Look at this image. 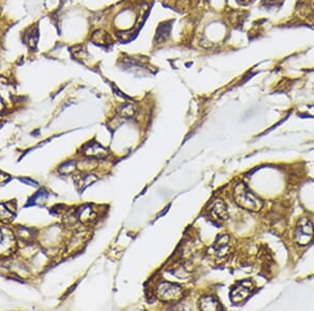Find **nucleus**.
<instances>
[{
    "label": "nucleus",
    "instance_id": "1",
    "mask_svg": "<svg viewBox=\"0 0 314 311\" xmlns=\"http://www.w3.org/2000/svg\"><path fill=\"white\" fill-rule=\"evenodd\" d=\"M233 199L239 207L253 212L260 211L263 207V201L242 182L238 184L233 189Z\"/></svg>",
    "mask_w": 314,
    "mask_h": 311
},
{
    "label": "nucleus",
    "instance_id": "2",
    "mask_svg": "<svg viewBox=\"0 0 314 311\" xmlns=\"http://www.w3.org/2000/svg\"><path fill=\"white\" fill-rule=\"evenodd\" d=\"M183 294L182 287L178 284L170 282H162L158 284L156 295L160 301L164 302H173L177 301Z\"/></svg>",
    "mask_w": 314,
    "mask_h": 311
},
{
    "label": "nucleus",
    "instance_id": "3",
    "mask_svg": "<svg viewBox=\"0 0 314 311\" xmlns=\"http://www.w3.org/2000/svg\"><path fill=\"white\" fill-rule=\"evenodd\" d=\"M313 237H314V226L312 225V222L307 218L300 220L298 222L295 233L296 241L299 245H307L308 243L311 242Z\"/></svg>",
    "mask_w": 314,
    "mask_h": 311
},
{
    "label": "nucleus",
    "instance_id": "4",
    "mask_svg": "<svg viewBox=\"0 0 314 311\" xmlns=\"http://www.w3.org/2000/svg\"><path fill=\"white\" fill-rule=\"evenodd\" d=\"M16 245L15 236L10 228L0 227V255H9Z\"/></svg>",
    "mask_w": 314,
    "mask_h": 311
},
{
    "label": "nucleus",
    "instance_id": "5",
    "mask_svg": "<svg viewBox=\"0 0 314 311\" xmlns=\"http://www.w3.org/2000/svg\"><path fill=\"white\" fill-rule=\"evenodd\" d=\"M253 289V284L251 281H243L232 288L231 293V300L235 303L244 301L250 294Z\"/></svg>",
    "mask_w": 314,
    "mask_h": 311
},
{
    "label": "nucleus",
    "instance_id": "6",
    "mask_svg": "<svg viewBox=\"0 0 314 311\" xmlns=\"http://www.w3.org/2000/svg\"><path fill=\"white\" fill-rule=\"evenodd\" d=\"M83 153L87 157L99 159V158L107 157V155L109 154V151L107 150L105 147H103L101 144L92 141V143L86 144L83 147Z\"/></svg>",
    "mask_w": 314,
    "mask_h": 311
},
{
    "label": "nucleus",
    "instance_id": "7",
    "mask_svg": "<svg viewBox=\"0 0 314 311\" xmlns=\"http://www.w3.org/2000/svg\"><path fill=\"white\" fill-rule=\"evenodd\" d=\"M210 214L216 220H225L229 217L226 205L222 200H216L213 202V205L210 207Z\"/></svg>",
    "mask_w": 314,
    "mask_h": 311
},
{
    "label": "nucleus",
    "instance_id": "8",
    "mask_svg": "<svg viewBox=\"0 0 314 311\" xmlns=\"http://www.w3.org/2000/svg\"><path fill=\"white\" fill-rule=\"evenodd\" d=\"M230 237L227 235L219 236L216 240L215 244L213 246V251L217 258H222L230 251V244H229Z\"/></svg>",
    "mask_w": 314,
    "mask_h": 311
},
{
    "label": "nucleus",
    "instance_id": "9",
    "mask_svg": "<svg viewBox=\"0 0 314 311\" xmlns=\"http://www.w3.org/2000/svg\"><path fill=\"white\" fill-rule=\"evenodd\" d=\"M199 307L201 310H221L222 306L217 301L216 297L212 295H204L199 301Z\"/></svg>",
    "mask_w": 314,
    "mask_h": 311
},
{
    "label": "nucleus",
    "instance_id": "10",
    "mask_svg": "<svg viewBox=\"0 0 314 311\" xmlns=\"http://www.w3.org/2000/svg\"><path fill=\"white\" fill-rule=\"evenodd\" d=\"M96 217L97 215L93 212V209L90 207V206H84L80 208V211L78 212V218L83 223L92 222L96 219Z\"/></svg>",
    "mask_w": 314,
    "mask_h": 311
},
{
    "label": "nucleus",
    "instance_id": "11",
    "mask_svg": "<svg viewBox=\"0 0 314 311\" xmlns=\"http://www.w3.org/2000/svg\"><path fill=\"white\" fill-rule=\"evenodd\" d=\"M98 178L96 177V175H92V174H83V175H78V177L76 178L77 181V185L82 187V190L85 188H87L88 186H90L93 182L97 181Z\"/></svg>",
    "mask_w": 314,
    "mask_h": 311
},
{
    "label": "nucleus",
    "instance_id": "12",
    "mask_svg": "<svg viewBox=\"0 0 314 311\" xmlns=\"http://www.w3.org/2000/svg\"><path fill=\"white\" fill-rule=\"evenodd\" d=\"M13 216H14V213L12 212V209H10L4 204H0V221H10L12 220Z\"/></svg>",
    "mask_w": 314,
    "mask_h": 311
},
{
    "label": "nucleus",
    "instance_id": "13",
    "mask_svg": "<svg viewBox=\"0 0 314 311\" xmlns=\"http://www.w3.org/2000/svg\"><path fill=\"white\" fill-rule=\"evenodd\" d=\"M76 165H77V163L73 160L66 161V163H64L62 166H60L59 172L62 174H71L73 171H75Z\"/></svg>",
    "mask_w": 314,
    "mask_h": 311
},
{
    "label": "nucleus",
    "instance_id": "14",
    "mask_svg": "<svg viewBox=\"0 0 314 311\" xmlns=\"http://www.w3.org/2000/svg\"><path fill=\"white\" fill-rule=\"evenodd\" d=\"M121 114L124 118L130 119L134 116V109H133V107L131 105H125L123 107V109H121Z\"/></svg>",
    "mask_w": 314,
    "mask_h": 311
},
{
    "label": "nucleus",
    "instance_id": "15",
    "mask_svg": "<svg viewBox=\"0 0 314 311\" xmlns=\"http://www.w3.org/2000/svg\"><path fill=\"white\" fill-rule=\"evenodd\" d=\"M46 196H48V193H46L45 191L38 192V193L34 196V197H33V198L30 200V201H31V204H33V205H34V204H38V202H39L40 200L45 199V198H46Z\"/></svg>",
    "mask_w": 314,
    "mask_h": 311
},
{
    "label": "nucleus",
    "instance_id": "16",
    "mask_svg": "<svg viewBox=\"0 0 314 311\" xmlns=\"http://www.w3.org/2000/svg\"><path fill=\"white\" fill-rule=\"evenodd\" d=\"M9 178H10L9 175H6V174H4L2 172H0V184H2V182L6 181Z\"/></svg>",
    "mask_w": 314,
    "mask_h": 311
},
{
    "label": "nucleus",
    "instance_id": "17",
    "mask_svg": "<svg viewBox=\"0 0 314 311\" xmlns=\"http://www.w3.org/2000/svg\"><path fill=\"white\" fill-rule=\"evenodd\" d=\"M3 108H4V104H3V102H2V100L0 99V111L3 110Z\"/></svg>",
    "mask_w": 314,
    "mask_h": 311
}]
</instances>
